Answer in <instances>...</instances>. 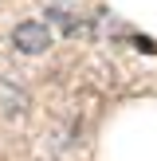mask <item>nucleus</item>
Masks as SVG:
<instances>
[{"label":"nucleus","instance_id":"f257e3e1","mask_svg":"<svg viewBox=\"0 0 157 161\" xmlns=\"http://www.w3.org/2000/svg\"><path fill=\"white\" fill-rule=\"evenodd\" d=\"M12 43H16V51H24V55H43L47 47H51V28L39 24V20H24V24L12 28Z\"/></svg>","mask_w":157,"mask_h":161}]
</instances>
